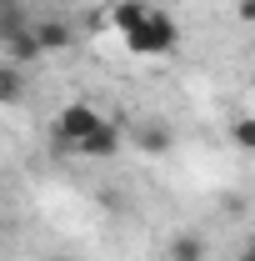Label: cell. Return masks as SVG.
Wrapping results in <instances>:
<instances>
[{
  "mask_svg": "<svg viewBox=\"0 0 255 261\" xmlns=\"http://www.w3.org/2000/svg\"><path fill=\"white\" fill-rule=\"evenodd\" d=\"M120 40H125L130 56H140V61H165V56H175V50H180L185 31L175 25V15H165L160 5H150V10H145V20H140L130 35H120Z\"/></svg>",
  "mask_w": 255,
  "mask_h": 261,
  "instance_id": "1",
  "label": "cell"
},
{
  "mask_svg": "<svg viewBox=\"0 0 255 261\" xmlns=\"http://www.w3.org/2000/svg\"><path fill=\"white\" fill-rule=\"evenodd\" d=\"M100 121H105V116H100L90 100H65L60 111H55V121H50V141H55L60 151L75 156V151L90 141V130H95Z\"/></svg>",
  "mask_w": 255,
  "mask_h": 261,
  "instance_id": "2",
  "label": "cell"
},
{
  "mask_svg": "<svg viewBox=\"0 0 255 261\" xmlns=\"http://www.w3.org/2000/svg\"><path fill=\"white\" fill-rule=\"evenodd\" d=\"M120 141H125V126L105 116V121H100V126L90 130V141H85V146H80L75 156H85V161H110V156L120 151Z\"/></svg>",
  "mask_w": 255,
  "mask_h": 261,
  "instance_id": "3",
  "label": "cell"
},
{
  "mask_svg": "<svg viewBox=\"0 0 255 261\" xmlns=\"http://www.w3.org/2000/svg\"><path fill=\"white\" fill-rule=\"evenodd\" d=\"M35 40H40V50L45 56H60L75 45V31H70V20H55V15H35Z\"/></svg>",
  "mask_w": 255,
  "mask_h": 261,
  "instance_id": "4",
  "label": "cell"
},
{
  "mask_svg": "<svg viewBox=\"0 0 255 261\" xmlns=\"http://www.w3.org/2000/svg\"><path fill=\"white\" fill-rule=\"evenodd\" d=\"M35 25L30 0H0V45H10L15 35H25Z\"/></svg>",
  "mask_w": 255,
  "mask_h": 261,
  "instance_id": "5",
  "label": "cell"
},
{
  "mask_svg": "<svg viewBox=\"0 0 255 261\" xmlns=\"http://www.w3.org/2000/svg\"><path fill=\"white\" fill-rule=\"evenodd\" d=\"M135 146H140L145 156H165V151L175 146V136H170V126H165V121H155V116H150V121H140V126H135Z\"/></svg>",
  "mask_w": 255,
  "mask_h": 261,
  "instance_id": "6",
  "label": "cell"
},
{
  "mask_svg": "<svg viewBox=\"0 0 255 261\" xmlns=\"http://www.w3.org/2000/svg\"><path fill=\"white\" fill-rule=\"evenodd\" d=\"M165 256L170 261H205L210 246H205V236H195V231H175V236L165 241Z\"/></svg>",
  "mask_w": 255,
  "mask_h": 261,
  "instance_id": "7",
  "label": "cell"
},
{
  "mask_svg": "<svg viewBox=\"0 0 255 261\" xmlns=\"http://www.w3.org/2000/svg\"><path fill=\"white\" fill-rule=\"evenodd\" d=\"M15 100H25V65L0 56V106H15Z\"/></svg>",
  "mask_w": 255,
  "mask_h": 261,
  "instance_id": "8",
  "label": "cell"
},
{
  "mask_svg": "<svg viewBox=\"0 0 255 261\" xmlns=\"http://www.w3.org/2000/svg\"><path fill=\"white\" fill-rule=\"evenodd\" d=\"M0 50H5V61H15V65H30V61L45 56V50H40V40H35V25H30L25 35H15L10 45H0Z\"/></svg>",
  "mask_w": 255,
  "mask_h": 261,
  "instance_id": "9",
  "label": "cell"
},
{
  "mask_svg": "<svg viewBox=\"0 0 255 261\" xmlns=\"http://www.w3.org/2000/svg\"><path fill=\"white\" fill-rule=\"evenodd\" d=\"M230 141H235L240 151H255V116H235V121H230Z\"/></svg>",
  "mask_w": 255,
  "mask_h": 261,
  "instance_id": "10",
  "label": "cell"
},
{
  "mask_svg": "<svg viewBox=\"0 0 255 261\" xmlns=\"http://www.w3.org/2000/svg\"><path fill=\"white\" fill-rule=\"evenodd\" d=\"M235 15H240L245 25H255V0H240V5H235Z\"/></svg>",
  "mask_w": 255,
  "mask_h": 261,
  "instance_id": "11",
  "label": "cell"
},
{
  "mask_svg": "<svg viewBox=\"0 0 255 261\" xmlns=\"http://www.w3.org/2000/svg\"><path fill=\"white\" fill-rule=\"evenodd\" d=\"M235 261H255V236L245 241V246H240V251H235Z\"/></svg>",
  "mask_w": 255,
  "mask_h": 261,
  "instance_id": "12",
  "label": "cell"
},
{
  "mask_svg": "<svg viewBox=\"0 0 255 261\" xmlns=\"http://www.w3.org/2000/svg\"><path fill=\"white\" fill-rule=\"evenodd\" d=\"M50 261H70V256H50Z\"/></svg>",
  "mask_w": 255,
  "mask_h": 261,
  "instance_id": "13",
  "label": "cell"
}]
</instances>
